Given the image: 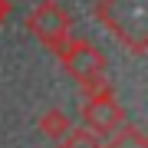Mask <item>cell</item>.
Segmentation results:
<instances>
[{"instance_id": "obj_1", "label": "cell", "mask_w": 148, "mask_h": 148, "mask_svg": "<svg viewBox=\"0 0 148 148\" xmlns=\"http://www.w3.org/2000/svg\"><path fill=\"white\" fill-rule=\"evenodd\" d=\"M95 13L132 53H145V43H148V0H102L95 7Z\"/></svg>"}, {"instance_id": "obj_3", "label": "cell", "mask_w": 148, "mask_h": 148, "mask_svg": "<svg viewBox=\"0 0 148 148\" xmlns=\"http://www.w3.org/2000/svg\"><path fill=\"white\" fill-rule=\"evenodd\" d=\"M27 30L43 43V46H49L56 53V49L69 40V33H73V16H69V10L59 7L56 0H43V3H36L30 10Z\"/></svg>"}, {"instance_id": "obj_7", "label": "cell", "mask_w": 148, "mask_h": 148, "mask_svg": "<svg viewBox=\"0 0 148 148\" xmlns=\"http://www.w3.org/2000/svg\"><path fill=\"white\" fill-rule=\"evenodd\" d=\"M59 145H63V148H102L99 135H92L89 128H73Z\"/></svg>"}, {"instance_id": "obj_8", "label": "cell", "mask_w": 148, "mask_h": 148, "mask_svg": "<svg viewBox=\"0 0 148 148\" xmlns=\"http://www.w3.org/2000/svg\"><path fill=\"white\" fill-rule=\"evenodd\" d=\"M7 16H10V0H0V27L7 23Z\"/></svg>"}, {"instance_id": "obj_2", "label": "cell", "mask_w": 148, "mask_h": 148, "mask_svg": "<svg viewBox=\"0 0 148 148\" xmlns=\"http://www.w3.org/2000/svg\"><path fill=\"white\" fill-rule=\"evenodd\" d=\"M56 53L63 59L66 73L73 76L86 92H95V89H106L109 86V59H106V53H102L99 46H92L89 40H66Z\"/></svg>"}, {"instance_id": "obj_4", "label": "cell", "mask_w": 148, "mask_h": 148, "mask_svg": "<svg viewBox=\"0 0 148 148\" xmlns=\"http://www.w3.org/2000/svg\"><path fill=\"white\" fill-rule=\"evenodd\" d=\"M82 125L89 128L92 135H115L119 128L128 125L125 109H122V102L112 95L109 86L89 92V99H86V106H82Z\"/></svg>"}, {"instance_id": "obj_6", "label": "cell", "mask_w": 148, "mask_h": 148, "mask_svg": "<svg viewBox=\"0 0 148 148\" xmlns=\"http://www.w3.org/2000/svg\"><path fill=\"white\" fill-rule=\"evenodd\" d=\"M102 148H148V138L142 128H135V125H125V128H119L115 138H112L109 145H102Z\"/></svg>"}, {"instance_id": "obj_5", "label": "cell", "mask_w": 148, "mask_h": 148, "mask_svg": "<svg viewBox=\"0 0 148 148\" xmlns=\"http://www.w3.org/2000/svg\"><path fill=\"white\" fill-rule=\"evenodd\" d=\"M36 128H40V135L53 138V142H63V138L73 132V122H69V115H66L63 109H46L36 119Z\"/></svg>"}]
</instances>
